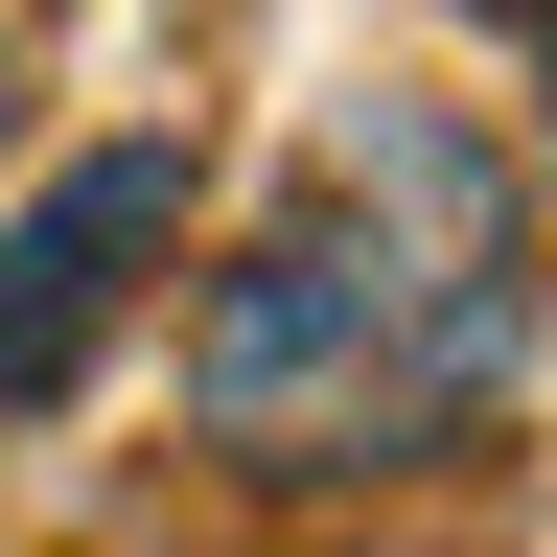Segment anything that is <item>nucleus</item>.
<instances>
[{
    "instance_id": "nucleus-3",
    "label": "nucleus",
    "mask_w": 557,
    "mask_h": 557,
    "mask_svg": "<svg viewBox=\"0 0 557 557\" xmlns=\"http://www.w3.org/2000/svg\"><path fill=\"white\" fill-rule=\"evenodd\" d=\"M0 94H24V70H0Z\"/></svg>"
},
{
    "instance_id": "nucleus-2",
    "label": "nucleus",
    "mask_w": 557,
    "mask_h": 557,
    "mask_svg": "<svg viewBox=\"0 0 557 557\" xmlns=\"http://www.w3.org/2000/svg\"><path fill=\"white\" fill-rule=\"evenodd\" d=\"M186 256V139H94V163H47V209L0 233V418H47L70 372L116 348V302Z\"/></svg>"
},
{
    "instance_id": "nucleus-1",
    "label": "nucleus",
    "mask_w": 557,
    "mask_h": 557,
    "mask_svg": "<svg viewBox=\"0 0 557 557\" xmlns=\"http://www.w3.org/2000/svg\"><path fill=\"white\" fill-rule=\"evenodd\" d=\"M511 348H534V209H511V163L442 139V116H348L325 186L186 302V418L233 465L348 487V465H418L442 418H487Z\"/></svg>"
}]
</instances>
